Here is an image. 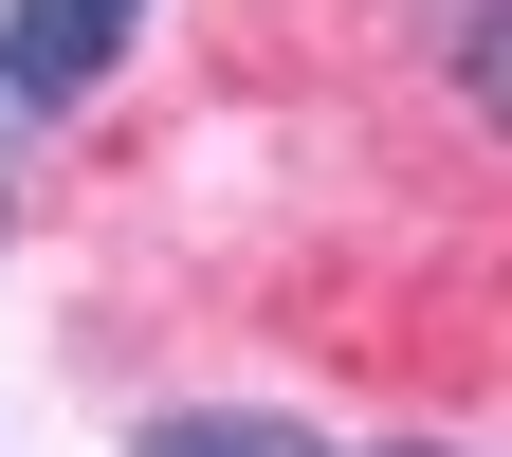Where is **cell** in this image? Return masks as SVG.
I'll use <instances>...</instances> for the list:
<instances>
[{
	"label": "cell",
	"instance_id": "cell-1",
	"mask_svg": "<svg viewBox=\"0 0 512 457\" xmlns=\"http://www.w3.org/2000/svg\"><path fill=\"white\" fill-rule=\"evenodd\" d=\"M128 19H147V0H19V19H0V74H19L37 110H74L110 55H128Z\"/></svg>",
	"mask_w": 512,
	"mask_h": 457
},
{
	"label": "cell",
	"instance_id": "cell-2",
	"mask_svg": "<svg viewBox=\"0 0 512 457\" xmlns=\"http://www.w3.org/2000/svg\"><path fill=\"white\" fill-rule=\"evenodd\" d=\"M147 457H311L293 421H147Z\"/></svg>",
	"mask_w": 512,
	"mask_h": 457
},
{
	"label": "cell",
	"instance_id": "cell-3",
	"mask_svg": "<svg viewBox=\"0 0 512 457\" xmlns=\"http://www.w3.org/2000/svg\"><path fill=\"white\" fill-rule=\"evenodd\" d=\"M476 74H494V92H512V0H476Z\"/></svg>",
	"mask_w": 512,
	"mask_h": 457
}]
</instances>
